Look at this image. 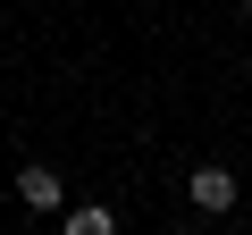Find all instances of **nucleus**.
I'll return each mask as SVG.
<instances>
[{
    "label": "nucleus",
    "instance_id": "obj_1",
    "mask_svg": "<svg viewBox=\"0 0 252 235\" xmlns=\"http://www.w3.org/2000/svg\"><path fill=\"white\" fill-rule=\"evenodd\" d=\"M185 193H193V210H202V218H227V210H235V176H227L219 160H202V168L185 176Z\"/></svg>",
    "mask_w": 252,
    "mask_h": 235
},
{
    "label": "nucleus",
    "instance_id": "obj_2",
    "mask_svg": "<svg viewBox=\"0 0 252 235\" xmlns=\"http://www.w3.org/2000/svg\"><path fill=\"white\" fill-rule=\"evenodd\" d=\"M17 202H26V210H59V176H51L42 160H34V168H17Z\"/></svg>",
    "mask_w": 252,
    "mask_h": 235
},
{
    "label": "nucleus",
    "instance_id": "obj_3",
    "mask_svg": "<svg viewBox=\"0 0 252 235\" xmlns=\"http://www.w3.org/2000/svg\"><path fill=\"white\" fill-rule=\"evenodd\" d=\"M109 227H118V210H101V202L93 210H67V235H109Z\"/></svg>",
    "mask_w": 252,
    "mask_h": 235
},
{
    "label": "nucleus",
    "instance_id": "obj_4",
    "mask_svg": "<svg viewBox=\"0 0 252 235\" xmlns=\"http://www.w3.org/2000/svg\"><path fill=\"white\" fill-rule=\"evenodd\" d=\"M244 9H252V0H244Z\"/></svg>",
    "mask_w": 252,
    "mask_h": 235
}]
</instances>
